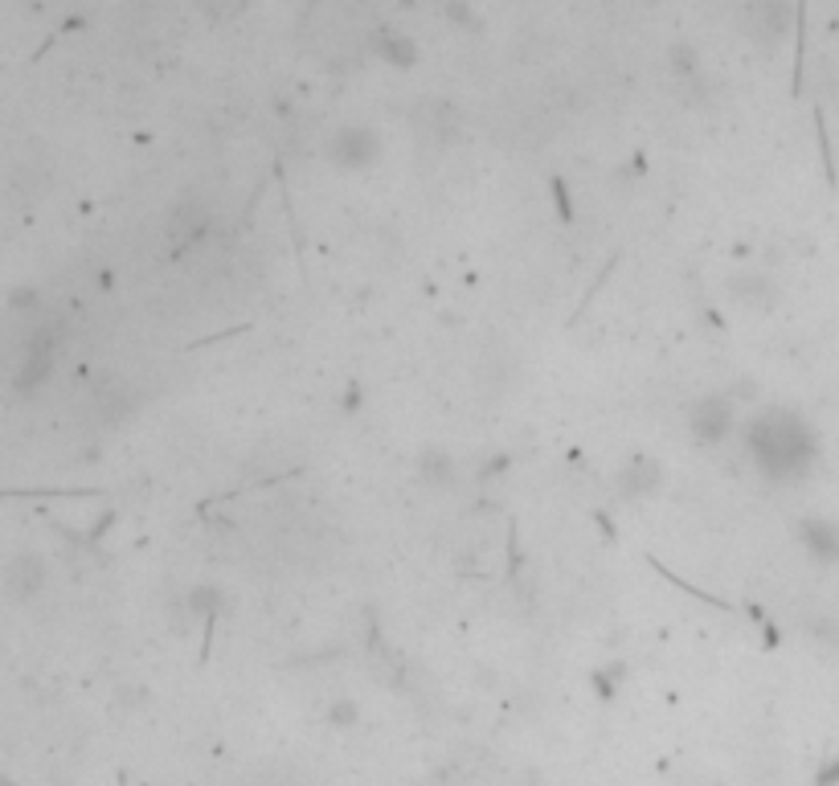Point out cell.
Listing matches in <instances>:
<instances>
[{
  "mask_svg": "<svg viewBox=\"0 0 839 786\" xmlns=\"http://www.w3.org/2000/svg\"><path fill=\"white\" fill-rule=\"evenodd\" d=\"M745 450L754 467L774 484H795V479L811 476L815 459H819V435L815 426L798 410L774 406L762 410L750 426H745Z\"/></svg>",
  "mask_w": 839,
  "mask_h": 786,
  "instance_id": "obj_1",
  "label": "cell"
},
{
  "mask_svg": "<svg viewBox=\"0 0 839 786\" xmlns=\"http://www.w3.org/2000/svg\"><path fill=\"white\" fill-rule=\"evenodd\" d=\"M378 156H381V140L373 136V127H361V124L336 127L332 140H328V160H332L340 172L373 169Z\"/></svg>",
  "mask_w": 839,
  "mask_h": 786,
  "instance_id": "obj_2",
  "label": "cell"
},
{
  "mask_svg": "<svg viewBox=\"0 0 839 786\" xmlns=\"http://www.w3.org/2000/svg\"><path fill=\"white\" fill-rule=\"evenodd\" d=\"M410 131H414L418 144H426V148H447V144H455V136H459V111L450 107L447 98L426 95L418 98L414 111H410Z\"/></svg>",
  "mask_w": 839,
  "mask_h": 786,
  "instance_id": "obj_3",
  "label": "cell"
},
{
  "mask_svg": "<svg viewBox=\"0 0 839 786\" xmlns=\"http://www.w3.org/2000/svg\"><path fill=\"white\" fill-rule=\"evenodd\" d=\"M733 426H737V414H733V402L725 393H704L688 406V435L704 443V447L725 443L733 435Z\"/></svg>",
  "mask_w": 839,
  "mask_h": 786,
  "instance_id": "obj_4",
  "label": "cell"
},
{
  "mask_svg": "<svg viewBox=\"0 0 839 786\" xmlns=\"http://www.w3.org/2000/svg\"><path fill=\"white\" fill-rule=\"evenodd\" d=\"M790 29V4L786 0H754L745 9V38L757 42L762 50H778Z\"/></svg>",
  "mask_w": 839,
  "mask_h": 786,
  "instance_id": "obj_5",
  "label": "cell"
},
{
  "mask_svg": "<svg viewBox=\"0 0 839 786\" xmlns=\"http://www.w3.org/2000/svg\"><path fill=\"white\" fill-rule=\"evenodd\" d=\"M45 590V557L42 553H13L4 565V598L13 606L33 603Z\"/></svg>",
  "mask_w": 839,
  "mask_h": 786,
  "instance_id": "obj_6",
  "label": "cell"
},
{
  "mask_svg": "<svg viewBox=\"0 0 839 786\" xmlns=\"http://www.w3.org/2000/svg\"><path fill=\"white\" fill-rule=\"evenodd\" d=\"M50 373H54V332H45V328H42V332H33V337H29L25 357L17 361L13 390H17V393L42 390Z\"/></svg>",
  "mask_w": 839,
  "mask_h": 786,
  "instance_id": "obj_7",
  "label": "cell"
},
{
  "mask_svg": "<svg viewBox=\"0 0 839 786\" xmlns=\"http://www.w3.org/2000/svg\"><path fill=\"white\" fill-rule=\"evenodd\" d=\"M725 291H729V299L745 311H769L774 304H778V283L769 279L766 270H754V267L733 270L725 283Z\"/></svg>",
  "mask_w": 839,
  "mask_h": 786,
  "instance_id": "obj_8",
  "label": "cell"
},
{
  "mask_svg": "<svg viewBox=\"0 0 839 786\" xmlns=\"http://www.w3.org/2000/svg\"><path fill=\"white\" fill-rule=\"evenodd\" d=\"M618 491L627 496V500H647V496H656L659 484H663V471L651 455H630L627 464L618 467Z\"/></svg>",
  "mask_w": 839,
  "mask_h": 786,
  "instance_id": "obj_9",
  "label": "cell"
},
{
  "mask_svg": "<svg viewBox=\"0 0 839 786\" xmlns=\"http://www.w3.org/2000/svg\"><path fill=\"white\" fill-rule=\"evenodd\" d=\"M798 541L807 549V557L819 565H836L839 562V524L827 517H807L798 524Z\"/></svg>",
  "mask_w": 839,
  "mask_h": 786,
  "instance_id": "obj_10",
  "label": "cell"
},
{
  "mask_svg": "<svg viewBox=\"0 0 839 786\" xmlns=\"http://www.w3.org/2000/svg\"><path fill=\"white\" fill-rule=\"evenodd\" d=\"M210 230V210L201 205V201H181L177 210L168 213V238L177 242V246H189V242H197L201 234Z\"/></svg>",
  "mask_w": 839,
  "mask_h": 786,
  "instance_id": "obj_11",
  "label": "cell"
},
{
  "mask_svg": "<svg viewBox=\"0 0 839 786\" xmlns=\"http://www.w3.org/2000/svg\"><path fill=\"white\" fill-rule=\"evenodd\" d=\"M418 476L431 484V488H447L455 479V459H450L443 447H426L418 455Z\"/></svg>",
  "mask_w": 839,
  "mask_h": 786,
  "instance_id": "obj_12",
  "label": "cell"
},
{
  "mask_svg": "<svg viewBox=\"0 0 839 786\" xmlns=\"http://www.w3.org/2000/svg\"><path fill=\"white\" fill-rule=\"evenodd\" d=\"M95 410L103 422H124L127 410H131V393L124 385H115V381H103L95 390Z\"/></svg>",
  "mask_w": 839,
  "mask_h": 786,
  "instance_id": "obj_13",
  "label": "cell"
},
{
  "mask_svg": "<svg viewBox=\"0 0 839 786\" xmlns=\"http://www.w3.org/2000/svg\"><path fill=\"white\" fill-rule=\"evenodd\" d=\"M381 54L390 57L393 66H402V71H406V66H414L418 50H414V45H410L402 33H381Z\"/></svg>",
  "mask_w": 839,
  "mask_h": 786,
  "instance_id": "obj_14",
  "label": "cell"
},
{
  "mask_svg": "<svg viewBox=\"0 0 839 786\" xmlns=\"http://www.w3.org/2000/svg\"><path fill=\"white\" fill-rule=\"evenodd\" d=\"M671 74L684 78V83H697L700 66H697V50H692V45H676V50H671Z\"/></svg>",
  "mask_w": 839,
  "mask_h": 786,
  "instance_id": "obj_15",
  "label": "cell"
},
{
  "mask_svg": "<svg viewBox=\"0 0 839 786\" xmlns=\"http://www.w3.org/2000/svg\"><path fill=\"white\" fill-rule=\"evenodd\" d=\"M197 4L210 21H230V17L242 13V0H197Z\"/></svg>",
  "mask_w": 839,
  "mask_h": 786,
  "instance_id": "obj_16",
  "label": "cell"
},
{
  "mask_svg": "<svg viewBox=\"0 0 839 786\" xmlns=\"http://www.w3.org/2000/svg\"><path fill=\"white\" fill-rule=\"evenodd\" d=\"M9 308H13V311H21V308H38V295L25 291V287H21V291H13V299H9Z\"/></svg>",
  "mask_w": 839,
  "mask_h": 786,
  "instance_id": "obj_17",
  "label": "cell"
}]
</instances>
